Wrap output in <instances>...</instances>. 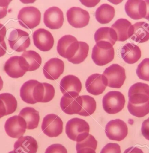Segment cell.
<instances>
[{
    "label": "cell",
    "instance_id": "1",
    "mask_svg": "<svg viewBox=\"0 0 149 153\" xmlns=\"http://www.w3.org/2000/svg\"><path fill=\"white\" fill-rule=\"evenodd\" d=\"M89 124L84 120L73 118L66 124L65 133L68 137L73 141L80 142L89 135Z\"/></svg>",
    "mask_w": 149,
    "mask_h": 153
},
{
    "label": "cell",
    "instance_id": "2",
    "mask_svg": "<svg viewBox=\"0 0 149 153\" xmlns=\"http://www.w3.org/2000/svg\"><path fill=\"white\" fill-rule=\"evenodd\" d=\"M114 48L110 43L99 42L94 45L92 51L93 62L100 66L105 65L114 59Z\"/></svg>",
    "mask_w": 149,
    "mask_h": 153
},
{
    "label": "cell",
    "instance_id": "3",
    "mask_svg": "<svg viewBox=\"0 0 149 153\" xmlns=\"http://www.w3.org/2000/svg\"><path fill=\"white\" fill-rule=\"evenodd\" d=\"M125 104L124 96L118 91L109 92L103 97V108L109 114L118 113L124 108Z\"/></svg>",
    "mask_w": 149,
    "mask_h": 153
},
{
    "label": "cell",
    "instance_id": "4",
    "mask_svg": "<svg viewBox=\"0 0 149 153\" xmlns=\"http://www.w3.org/2000/svg\"><path fill=\"white\" fill-rule=\"evenodd\" d=\"M18 19L20 25L24 28L32 29L40 24L41 12L34 7H24L19 11Z\"/></svg>",
    "mask_w": 149,
    "mask_h": 153
},
{
    "label": "cell",
    "instance_id": "5",
    "mask_svg": "<svg viewBox=\"0 0 149 153\" xmlns=\"http://www.w3.org/2000/svg\"><path fill=\"white\" fill-rule=\"evenodd\" d=\"M103 75L107 79V86L113 88H120L126 78L125 70L118 64H113L103 72Z\"/></svg>",
    "mask_w": 149,
    "mask_h": 153
},
{
    "label": "cell",
    "instance_id": "6",
    "mask_svg": "<svg viewBox=\"0 0 149 153\" xmlns=\"http://www.w3.org/2000/svg\"><path fill=\"white\" fill-rule=\"evenodd\" d=\"M79 48V42L71 35H65L59 39L57 50L58 54L68 60L74 56Z\"/></svg>",
    "mask_w": 149,
    "mask_h": 153
},
{
    "label": "cell",
    "instance_id": "7",
    "mask_svg": "<svg viewBox=\"0 0 149 153\" xmlns=\"http://www.w3.org/2000/svg\"><path fill=\"white\" fill-rule=\"evenodd\" d=\"M43 133L50 137H57L63 131V122L57 115L51 114L43 118L42 125Z\"/></svg>",
    "mask_w": 149,
    "mask_h": 153
},
{
    "label": "cell",
    "instance_id": "8",
    "mask_svg": "<svg viewBox=\"0 0 149 153\" xmlns=\"http://www.w3.org/2000/svg\"><path fill=\"white\" fill-rule=\"evenodd\" d=\"M105 133L109 140L121 141L127 135V126L122 120H112L106 126Z\"/></svg>",
    "mask_w": 149,
    "mask_h": 153
},
{
    "label": "cell",
    "instance_id": "9",
    "mask_svg": "<svg viewBox=\"0 0 149 153\" xmlns=\"http://www.w3.org/2000/svg\"><path fill=\"white\" fill-rule=\"evenodd\" d=\"M8 42L10 48L15 51H25L30 45L29 34L19 29L13 30L10 33Z\"/></svg>",
    "mask_w": 149,
    "mask_h": 153
},
{
    "label": "cell",
    "instance_id": "10",
    "mask_svg": "<svg viewBox=\"0 0 149 153\" xmlns=\"http://www.w3.org/2000/svg\"><path fill=\"white\" fill-rule=\"evenodd\" d=\"M4 129L7 134L12 138H19L22 136L27 129L25 120L19 115H15L6 121Z\"/></svg>",
    "mask_w": 149,
    "mask_h": 153
},
{
    "label": "cell",
    "instance_id": "11",
    "mask_svg": "<svg viewBox=\"0 0 149 153\" xmlns=\"http://www.w3.org/2000/svg\"><path fill=\"white\" fill-rule=\"evenodd\" d=\"M129 102L133 105H141L149 100V85L138 82L131 86L129 90Z\"/></svg>",
    "mask_w": 149,
    "mask_h": 153
},
{
    "label": "cell",
    "instance_id": "12",
    "mask_svg": "<svg viewBox=\"0 0 149 153\" xmlns=\"http://www.w3.org/2000/svg\"><path fill=\"white\" fill-rule=\"evenodd\" d=\"M68 22L76 28H81L89 24L90 16L89 12L79 7H71L67 13Z\"/></svg>",
    "mask_w": 149,
    "mask_h": 153
},
{
    "label": "cell",
    "instance_id": "13",
    "mask_svg": "<svg viewBox=\"0 0 149 153\" xmlns=\"http://www.w3.org/2000/svg\"><path fill=\"white\" fill-rule=\"evenodd\" d=\"M82 88L81 82L79 78L75 75H67L61 81L60 89L63 96H78Z\"/></svg>",
    "mask_w": 149,
    "mask_h": 153
},
{
    "label": "cell",
    "instance_id": "14",
    "mask_svg": "<svg viewBox=\"0 0 149 153\" xmlns=\"http://www.w3.org/2000/svg\"><path fill=\"white\" fill-rule=\"evenodd\" d=\"M34 44L36 47L42 51H48L53 48L54 39L52 33L44 28H39L33 34Z\"/></svg>",
    "mask_w": 149,
    "mask_h": 153
},
{
    "label": "cell",
    "instance_id": "15",
    "mask_svg": "<svg viewBox=\"0 0 149 153\" xmlns=\"http://www.w3.org/2000/svg\"><path fill=\"white\" fill-rule=\"evenodd\" d=\"M64 22L63 12L58 7H50L44 13V24L48 28L58 29L62 27Z\"/></svg>",
    "mask_w": 149,
    "mask_h": 153
},
{
    "label": "cell",
    "instance_id": "16",
    "mask_svg": "<svg viewBox=\"0 0 149 153\" xmlns=\"http://www.w3.org/2000/svg\"><path fill=\"white\" fill-rule=\"evenodd\" d=\"M107 86V79L103 74H99L90 75L85 82L86 90L93 95L102 94Z\"/></svg>",
    "mask_w": 149,
    "mask_h": 153
},
{
    "label": "cell",
    "instance_id": "17",
    "mask_svg": "<svg viewBox=\"0 0 149 153\" xmlns=\"http://www.w3.org/2000/svg\"><path fill=\"white\" fill-rule=\"evenodd\" d=\"M64 62L58 58H52L48 61L43 67V74L49 80H56L64 72Z\"/></svg>",
    "mask_w": 149,
    "mask_h": 153
},
{
    "label": "cell",
    "instance_id": "18",
    "mask_svg": "<svg viewBox=\"0 0 149 153\" xmlns=\"http://www.w3.org/2000/svg\"><path fill=\"white\" fill-rule=\"evenodd\" d=\"M55 94L53 86L47 83L38 82L34 89L33 97L37 103H47L52 100Z\"/></svg>",
    "mask_w": 149,
    "mask_h": 153
},
{
    "label": "cell",
    "instance_id": "19",
    "mask_svg": "<svg viewBox=\"0 0 149 153\" xmlns=\"http://www.w3.org/2000/svg\"><path fill=\"white\" fill-rule=\"evenodd\" d=\"M21 65L25 71H31L36 70L41 65L42 57L34 51H24L20 56Z\"/></svg>",
    "mask_w": 149,
    "mask_h": 153
},
{
    "label": "cell",
    "instance_id": "20",
    "mask_svg": "<svg viewBox=\"0 0 149 153\" xmlns=\"http://www.w3.org/2000/svg\"><path fill=\"white\" fill-rule=\"evenodd\" d=\"M82 100L81 96L73 97L63 96L60 101V107L66 114H78L82 108Z\"/></svg>",
    "mask_w": 149,
    "mask_h": 153
},
{
    "label": "cell",
    "instance_id": "21",
    "mask_svg": "<svg viewBox=\"0 0 149 153\" xmlns=\"http://www.w3.org/2000/svg\"><path fill=\"white\" fill-rule=\"evenodd\" d=\"M125 10L131 19L139 20L145 18L147 5L144 1H128L125 5Z\"/></svg>",
    "mask_w": 149,
    "mask_h": 153
},
{
    "label": "cell",
    "instance_id": "22",
    "mask_svg": "<svg viewBox=\"0 0 149 153\" xmlns=\"http://www.w3.org/2000/svg\"><path fill=\"white\" fill-rule=\"evenodd\" d=\"M117 36V41L124 42L132 35L133 27L127 19H121L117 20L112 25Z\"/></svg>",
    "mask_w": 149,
    "mask_h": 153
},
{
    "label": "cell",
    "instance_id": "23",
    "mask_svg": "<svg viewBox=\"0 0 149 153\" xmlns=\"http://www.w3.org/2000/svg\"><path fill=\"white\" fill-rule=\"evenodd\" d=\"M37 148V141L29 136L19 137L14 144V151L18 153H36Z\"/></svg>",
    "mask_w": 149,
    "mask_h": 153
},
{
    "label": "cell",
    "instance_id": "24",
    "mask_svg": "<svg viewBox=\"0 0 149 153\" xmlns=\"http://www.w3.org/2000/svg\"><path fill=\"white\" fill-rule=\"evenodd\" d=\"M121 56L124 61L128 64L138 62L141 57L140 48L133 43H127L121 50Z\"/></svg>",
    "mask_w": 149,
    "mask_h": 153
},
{
    "label": "cell",
    "instance_id": "25",
    "mask_svg": "<svg viewBox=\"0 0 149 153\" xmlns=\"http://www.w3.org/2000/svg\"><path fill=\"white\" fill-rule=\"evenodd\" d=\"M4 69L7 75L13 78L22 77L26 72L21 65L20 56H18L9 58L5 64Z\"/></svg>",
    "mask_w": 149,
    "mask_h": 153
},
{
    "label": "cell",
    "instance_id": "26",
    "mask_svg": "<svg viewBox=\"0 0 149 153\" xmlns=\"http://www.w3.org/2000/svg\"><path fill=\"white\" fill-rule=\"evenodd\" d=\"M133 32L130 38L136 42L143 43L149 40V24L146 22L136 23L133 25Z\"/></svg>",
    "mask_w": 149,
    "mask_h": 153
},
{
    "label": "cell",
    "instance_id": "27",
    "mask_svg": "<svg viewBox=\"0 0 149 153\" xmlns=\"http://www.w3.org/2000/svg\"><path fill=\"white\" fill-rule=\"evenodd\" d=\"M19 115L22 117L27 123V129L36 128L39 124L40 116L38 111L31 107H26L21 110Z\"/></svg>",
    "mask_w": 149,
    "mask_h": 153
},
{
    "label": "cell",
    "instance_id": "28",
    "mask_svg": "<svg viewBox=\"0 0 149 153\" xmlns=\"http://www.w3.org/2000/svg\"><path fill=\"white\" fill-rule=\"evenodd\" d=\"M96 43L104 42L114 45L117 41V36L113 29L109 27H102L98 29L94 34Z\"/></svg>",
    "mask_w": 149,
    "mask_h": 153
},
{
    "label": "cell",
    "instance_id": "29",
    "mask_svg": "<svg viewBox=\"0 0 149 153\" xmlns=\"http://www.w3.org/2000/svg\"><path fill=\"white\" fill-rule=\"evenodd\" d=\"M115 13V9L113 7L107 4H104L96 10L95 17L100 23L106 24L112 21Z\"/></svg>",
    "mask_w": 149,
    "mask_h": 153
},
{
    "label": "cell",
    "instance_id": "30",
    "mask_svg": "<svg viewBox=\"0 0 149 153\" xmlns=\"http://www.w3.org/2000/svg\"><path fill=\"white\" fill-rule=\"evenodd\" d=\"M39 81L36 80H29L25 82L20 89V96L22 100L27 104H36L33 97L34 89Z\"/></svg>",
    "mask_w": 149,
    "mask_h": 153
},
{
    "label": "cell",
    "instance_id": "31",
    "mask_svg": "<svg viewBox=\"0 0 149 153\" xmlns=\"http://www.w3.org/2000/svg\"><path fill=\"white\" fill-rule=\"evenodd\" d=\"M97 141L91 134H89L82 141L77 142L76 150L77 153H96Z\"/></svg>",
    "mask_w": 149,
    "mask_h": 153
},
{
    "label": "cell",
    "instance_id": "32",
    "mask_svg": "<svg viewBox=\"0 0 149 153\" xmlns=\"http://www.w3.org/2000/svg\"><path fill=\"white\" fill-rule=\"evenodd\" d=\"M81 97L82 100V108L78 114L85 117L91 115L96 111V100L93 97L89 95H82Z\"/></svg>",
    "mask_w": 149,
    "mask_h": 153
},
{
    "label": "cell",
    "instance_id": "33",
    "mask_svg": "<svg viewBox=\"0 0 149 153\" xmlns=\"http://www.w3.org/2000/svg\"><path fill=\"white\" fill-rule=\"evenodd\" d=\"M0 98L3 102L7 115L12 114L16 111L18 106V102L15 97L8 93H5L0 94Z\"/></svg>",
    "mask_w": 149,
    "mask_h": 153
},
{
    "label": "cell",
    "instance_id": "34",
    "mask_svg": "<svg viewBox=\"0 0 149 153\" xmlns=\"http://www.w3.org/2000/svg\"><path fill=\"white\" fill-rule=\"evenodd\" d=\"M128 110L130 114L137 117H143L149 113V100L141 105H133L128 102Z\"/></svg>",
    "mask_w": 149,
    "mask_h": 153
},
{
    "label": "cell",
    "instance_id": "35",
    "mask_svg": "<svg viewBox=\"0 0 149 153\" xmlns=\"http://www.w3.org/2000/svg\"><path fill=\"white\" fill-rule=\"evenodd\" d=\"M89 51V46L87 43L79 42V48L74 56L68 60L69 62L73 64H79L84 62L88 56Z\"/></svg>",
    "mask_w": 149,
    "mask_h": 153
},
{
    "label": "cell",
    "instance_id": "36",
    "mask_svg": "<svg viewBox=\"0 0 149 153\" xmlns=\"http://www.w3.org/2000/svg\"><path fill=\"white\" fill-rule=\"evenodd\" d=\"M136 73L140 79L149 81V58H145L138 65Z\"/></svg>",
    "mask_w": 149,
    "mask_h": 153
},
{
    "label": "cell",
    "instance_id": "37",
    "mask_svg": "<svg viewBox=\"0 0 149 153\" xmlns=\"http://www.w3.org/2000/svg\"><path fill=\"white\" fill-rule=\"evenodd\" d=\"M121 147L116 143H107L104 147L100 153H121Z\"/></svg>",
    "mask_w": 149,
    "mask_h": 153
},
{
    "label": "cell",
    "instance_id": "38",
    "mask_svg": "<svg viewBox=\"0 0 149 153\" xmlns=\"http://www.w3.org/2000/svg\"><path fill=\"white\" fill-rule=\"evenodd\" d=\"M45 153H68L67 150L63 145L58 143L52 144L46 150Z\"/></svg>",
    "mask_w": 149,
    "mask_h": 153
},
{
    "label": "cell",
    "instance_id": "39",
    "mask_svg": "<svg viewBox=\"0 0 149 153\" xmlns=\"http://www.w3.org/2000/svg\"><path fill=\"white\" fill-rule=\"evenodd\" d=\"M11 1H0V19L4 18L7 13V8Z\"/></svg>",
    "mask_w": 149,
    "mask_h": 153
},
{
    "label": "cell",
    "instance_id": "40",
    "mask_svg": "<svg viewBox=\"0 0 149 153\" xmlns=\"http://www.w3.org/2000/svg\"><path fill=\"white\" fill-rule=\"evenodd\" d=\"M141 132L143 136L149 140V117L143 122L141 127Z\"/></svg>",
    "mask_w": 149,
    "mask_h": 153
},
{
    "label": "cell",
    "instance_id": "41",
    "mask_svg": "<svg viewBox=\"0 0 149 153\" xmlns=\"http://www.w3.org/2000/svg\"><path fill=\"white\" fill-rule=\"evenodd\" d=\"M6 32L5 27L2 24H0V42H4V38Z\"/></svg>",
    "mask_w": 149,
    "mask_h": 153
},
{
    "label": "cell",
    "instance_id": "42",
    "mask_svg": "<svg viewBox=\"0 0 149 153\" xmlns=\"http://www.w3.org/2000/svg\"><path fill=\"white\" fill-rule=\"evenodd\" d=\"M124 153H144L140 148L136 147H131L126 149Z\"/></svg>",
    "mask_w": 149,
    "mask_h": 153
},
{
    "label": "cell",
    "instance_id": "43",
    "mask_svg": "<svg viewBox=\"0 0 149 153\" xmlns=\"http://www.w3.org/2000/svg\"><path fill=\"white\" fill-rule=\"evenodd\" d=\"M6 115H7V113L5 107L2 100L0 98V118Z\"/></svg>",
    "mask_w": 149,
    "mask_h": 153
},
{
    "label": "cell",
    "instance_id": "44",
    "mask_svg": "<svg viewBox=\"0 0 149 153\" xmlns=\"http://www.w3.org/2000/svg\"><path fill=\"white\" fill-rule=\"evenodd\" d=\"M81 2L82 4L84 5L87 7H93L96 5L98 3L100 2V1H80Z\"/></svg>",
    "mask_w": 149,
    "mask_h": 153
},
{
    "label": "cell",
    "instance_id": "45",
    "mask_svg": "<svg viewBox=\"0 0 149 153\" xmlns=\"http://www.w3.org/2000/svg\"><path fill=\"white\" fill-rule=\"evenodd\" d=\"M7 46L5 42H0V57H2L6 53Z\"/></svg>",
    "mask_w": 149,
    "mask_h": 153
},
{
    "label": "cell",
    "instance_id": "46",
    "mask_svg": "<svg viewBox=\"0 0 149 153\" xmlns=\"http://www.w3.org/2000/svg\"><path fill=\"white\" fill-rule=\"evenodd\" d=\"M145 1L147 5V11L145 19L149 21V1Z\"/></svg>",
    "mask_w": 149,
    "mask_h": 153
},
{
    "label": "cell",
    "instance_id": "47",
    "mask_svg": "<svg viewBox=\"0 0 149 153\" xmlns=\"http://www.w3.org/2000/svg\"><path fill=\"white\" fill-rule=\"evenodd\" d=\"M3 81L1 77L0 76V91L1 90L3 87Z\"/></svg>",
    "mask_w": 149,
    "mask_h": 153
},
{
    "label": "cell",
    "instance_id": "48",
    "mask_svg": "<svg viewBox=\"0 0 149 153\" xmlns=\"http://www.w3.org/2000/svg\"><path fill=\"white\" fill-rule=\"evenodd\" d=\"M8 153H18L17 152H15V151H11V152H9Z\"/></svg>",
    "mask_w": 149,
    "mask_h": 153
}]
</instances>
